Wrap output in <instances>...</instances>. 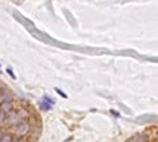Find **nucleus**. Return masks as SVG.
<instances>
[{"mask_svg": "<svg viewBox=\"0 0 158 142\" xmlns=\"http://www.w3.org/2000/svg\"><path fill=\"white\" fill-rule=\"evenodd\" d=\"M51 104H48V102H45V101H43L41 104H40V108L43 110V111H48V110H51Z\"/></svg>", "mask_w": 158, "mask_h": 142, "instance_id": "6", "label": "nucleus"}, {"mask_svg": "<svg viewBox=\"0 0 158 142\" xmlns=\"http://www.w3.org/2000/svg\"><path fill=\"white\" fill-rule=\"evenodd\" d=\"M5 117H6V114L0 111V125H2V123H5Z\"/></svg>", "mask_w": 158, "mask_h": 142, "instance_id": "9", "label": "nucleus"}, {"mask_svg": "<svg viewBox=\"0 0 158 142\" xmlns=\"http://www.w3.org/2000/svg\"><path fill=\"white\" fill-rule=\"evenodd\" d=\"M29 132H31V125H29V122H21V123H18L16 126H13V136L16 138H25L29 135Z\"/></svg>", "mask_w": 158, "mask_h": 142, "instance_id": "1", "label": "nucleus"}, {"mask_svg": "<svg viewBox=\"0 0 158 142\" xmlns=\"http://www.w3.org/2000/svg\"><path fill=\"white\" fill-rule=\"evenodd\" d=\"M44 101H45V102H48V104H51V106L54 104V100H51V98H50L48 95H45V97H44Z\"/></svg>", "mask_w": 158, "mask_h": 142, "instance_id": "7", "label": "nucleus"}, {"mask_svg": "<svg viewBox=\"0 0 158 142\" xmlns=\"http://www.w3.org/2000/svg\"><path fill=\"white\" fill-rule=\"evenodd\" d=\"M129 142H149V138L147 133H135L129 139Z\"/></svg>", "mask_w": 158, "mask_h": 142, "instance_id": "4", "label": "nucleus"}, {"mask_svg": "<svg viewBox=\"0 0 158 142\" xmlns=\"http://www.w3.org/2000/svg\"><path fill=\"white\" fill-rule=\"evenodd\" d=\"M13 110H15V107H13V102H7V101L0 102V111H2V113L9 114V113H12Z\"/></svg>", "mask_w": 158, "mask_h": 142, "instance_id": "3", "label": "nucleus"}, {"mask_svg": "<svg viewBox=\"0 0 158 142\" xmlns=\"http://www.w3.org/2000/svg\"><path fill=\"white\" fill-rule=\"evenodd\" d=\"M56 92H57V94H60V95H62L63 98H66V94H64V92H63L62 90H59V88H56Z\"/></svg>", "mask_w": 158, "mask_h": 142, "instance_id": "10", "label": "nucleus"}, {"mask_svg": "<svg viewBox=\"0 0 158 142\" xmlns=\"http://www.w3.org/2000/svg\"><path fill=\"white\" fill-rule=\"evenodd\" d=\"M124 142H129V141H124Z\"/></svg>", "mask_w": 158, "mask_h": 142, "instance_id": "13", "label": "nucleus"}, {"mask_svg": "<svg viewBox=\"0 0 158 142\" xmlns=\"http://www.w3.org/2000/svg\"><path fill=\"white\" fill-rule=\"evenodd\" d=\"M6 72H7V73L10 75V76H12V78H13V79H15V78H16V76H15V73H13V70H12L10 68H7V69H6Z\"/></svg>", "mask_w": 158, "mask_h": 142, "instance_id": "8", "label": "nucleus"}, {"mask_svg": "<svg viewBox=\"0 0 158 142\" xmlns=\"http://www.w3.org/2000/svg\"><path fill=\"white\" fill-rule=\"evenodd\" d=\"M13 139H15V136L12 133H7V132L0 133V142H13Z\"/></svg>", "mask_w": 158, "mask_h": 142, "instance_id": "5", "label": "nucleus"}, {"mask_svg": "<svg viewBox=\"0 0 158 142\" xmlns=\"http://www.w3.org/2000/svg\"><path fill=\"white\" fill-rule=\"evenodd\" d=\"M21 122H22V120L19 119L16 110H13V111H12V113H9V114H6V117H5V123L7 126H10V127L16 126L18 123H21Z\"/></svg>", "mask_w": 158, "mask_h": 142, "instance_id": "2", "label": "nucleus"}, {"mask_svg": "<svg viewBox=\"0 0 158 142\" xmlns=\"http://www.w3.org/2000/svg\"><path fill=\"white\" fill-rule=\"evenodd\" d=\"M0 132H2V127H0Z\"/></svg>", "mask_w": 158, "mask_h": 142, "instance_id": "12", "label": "nucleus"}, {"mask_svg": "<svg viewBox=\"0 0 158 142\" xmlns=\"http://www.w3.org/2000/svg\"><path fill=\"white\" fill-rule=\"evenodd\" d=\"M13 142H25L23 138H16V139H13Z\"/></svg>", "mask_w": 158, "mask_h": 142, "instance_id": "11", "label": "nucleus"}]
</instances>
